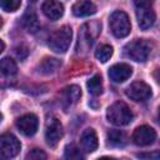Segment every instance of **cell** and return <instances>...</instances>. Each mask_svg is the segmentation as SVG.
<instances>
[{
  "label": "cell",
  "mask_w": 160,
  "mask_h": 160,
  "mask_svg": "<svg viewBox=\"0 0 160 160\" xmlns=\"http://www.w3.org/2000/svg\"><path fill=\"white\" fill-rule=\"evenodd\" d=\"M125 94L134 101H145L151 96V88L144 81H134L126 88Z\"/></svg>",
  "instance_id": "obj_10"
},
{
  "label": "cell",
  "mask_w": 160,
  "mask_h": 160,
  "mask_svg": "<svg viewBox=\"0 0 160 160\" xmlns=\"http://www.w3.org/2000/svg\"><path fill=\"white\" fill-rule=\"evenodd\" d=\"M0 149H1V155L4 158L10 159L19 154L21 149V144L16 136H14L10 132H6V134H2L0 138Z\"/></svg>",
  "instance_id": "obj_8"
},
{
  "label": "cell",
  "mask_w": 160,
  "mask_h": 160,
  "mask_svg": "<svg viewBox=\"0 0 160 160\" xmlns=\"http://www.w3.org/2000/svg\"><path fill=\"white\" fill-rule=\"evenodd\" d=\"M4 49H5V44H4V41L1 40V51H4Z\"/></svg>",
  "instance_id": "obj_30"
},
{
  "label": "cell",
  "mask_w": 160,
  "mask_h": 160,
  "mask_svg": "<svg viewBox=\"0 0 160 160\" xmlns=\"http://www.w3.org/2000/svg\"><path fill=\"white\" fill-rule=\"evenodd\" d=\"M15 125L18 128V130L25 135V136H32L39 128V120L38 116L34 114H25L22 116H20L16 121Z\"/></svg>",
  "instance_id": "obj_11"
},
{
  "label": "cell",
  "mask_w": 160,
  "mask_h": 160,
  "mask_svg": "<svg viewBox=\"0 0 160 160\" xmlns=\"http://www.w3.org/2000/svg\"><path fill=\"white\" fill-rule=\"evenodd\" d=\"M64 160H85V155L75 144H68L64 150Z\"/></svg>",
  "instance_id": "obj_20"
},
{
  "label": "cell",
  "mask_w": 160,
  "mask_h": 160,
  "mask_svg": "<svg viewBox=\"0 0 160 160\" xmlns=\"http://www.w3.org/2000/svg\"><path fill=\"white\" fill-rule=\"evenodd\" d=\"M96 12V5L91 1H78L72 5V14L78 18L90 16Z\"/></svg>",
  "instance_id": "obj_16"
},
{
  "label": "cell",
  "mask_w": 160,
  "mask_h": 160,
  "mask_svg": "<svg viewBox=\"0 0 160 160\" xmlns=\"http://www.w3.org/2000/svg\"><path fill=\"white\" fill-rule=\"evenodd\" d=\"M98 160H118L115 158H110V156H102V158H99Z\"/></svg>",
  "instance_id": "obj_29"
},
{
  "label": "cell",
  "mask_w": 160,
  "mask_h": 160,
  "mask_svg": "<svg viewBox=\"0 0 160 160\" xmlns=\"http://www.w3.org/2000/svg\"><path fill=\"white\" fill-rule=\"evenodd\" d=\"M154 78H155V80L160 84V70H159V69H156V70L154 71Z\"/></svg>",
  "instance_id": "obj_28"
},
{
  "label": "cell",
  "mask_w": 160,
  "mask_h": 160,
  "mask_svg": "<svg viewBox=\"0 0 160 160\" xmlns=\"http://www.w3.org/2000/svg\"><path fill=\"white\" fill-rule=\"evenodd\" d=\"M124 52L134 61L145 62L151 52V45L145 39H135L125 45Z\"/></svg>",
  "instance_id": "obj_3"
},
{
  "label": "cell",
  "mask_w": 160,
  "mask_h": 160,
  "mask_svg": "<svg viewBox=\"0 0 160 160\" xmlns=\"http://www.w3.org/2000/svg\"><path fill=\"white\" fill-rule=\"evenodd\" d=\"M0 70L2 72V75L5 76H11V75H15L16 71H18V66H16V62L9 58V56H5L1 59L0 61Z\"/></svg>",
  "instance_id": "obj_22"
},
{
  "label": "cell",
  "mask_w": 160,
  "mask_h": 160,
  "mask_svg": "<svg viewBox=\"0 0 160 160\" xmlns=\"http://www.w3.org/2000/svg\"><path fill=\"white\" fill-rule=\"evenodd\" d=\"M41 10H42L44 15L48 19L55 21V20H59L62 16V14H64V5L60 1L46 0V1L42 2Z\"/></svg>",
  "instance_id": "obj_14"
},
{
  "label": "cell",
  "mask_w": 160,
  "mask_h": 160,
  "mask_svg": "<svg viewBox=\"0 0 160 160\" xmlns=\"http://www.w3.org/2000/svg\"><path fill=\"white\" fill-rule=\"evenodd\" d=\"M81 98V89L78 85H69L60 92V102L65 110L75 105Z\"/></svg>",
  "instance_id": "obj_12"
},
{
  "label": "cell",
  "mask_w": 160,
  "mask_h": 160,
  "mask_svg": "<svg viewBox=\"0 0 160 160\" xmlns=\"http://www.w3.org/2000/svg\"><path fill=\"white\" fill-rule=\"evenodd\" d=\"M132 118H134L132 111L122 101L114 102L112 105H110L108 108V111H106L108 121L111 122L112 125H116V126H124V125L130 124Z\"/></svg>",
  "instance_id": "obj_2"
},
{
  "label": "cell",
  "mask_w": 160,
  "mask_h": 160,
  "mask_svg": "<svg viewBox=\"0 0 160 160\" xmlns=\"http://www.w3.org/2000/svg\"><path fill=\"white\" fill-rule=\"evenodd\" d=\"M109 26L115 38H125L131 31V22L126 12L121 10L114 11L109 18Z\"/></svg>",
  "instance_id": "obj_4"
},
{
  "label": "cell",
  "mask_w": 160,
  "mask_h": 160,
  "mask_svg": "<svg viewBox=\"0 0 160 160\" xmlns=\"http://www.w3.org/2000/svg\"><path fill=\"white\" fill-rule=\"evenodd\" d=\"M108 145L112 148H122L128 142V136L122 130H110L106 135Z\"/></svg>",
  "instance_id": "obj_18"
},
{
  "label": "cell",
  "mask_w": 160,
  "mask_h": 160,
  "mask_svg": "<svg viewBox=\"0 0 160 160\" xmlns=\"http://www.w3.org/2000/svg\"><path fill=\"white\" fill-rule=\"evenodd\" d=\"M136 158H139L140 160H160V150L139 152V154H136Z\"/></svg>",
  "instance_id": "obj_26"
},
{
  "label": "cell",
  "mask_w": 160,
  "mask_h": 160,
  "mask_svg": "<svg viewBox=\"0 0 160 160\" xmlns=\"http://www.w3.org/2000/svg\"><path fill=\"white\" fill-rule=\"evenodd\" d=\"M131 140L138 146H148L151 145L156 140V131L148 125H141L136 128L132 132Z\"/></svg>",
  "instance_id": "obj_9"
},
{
  "label": "cell",
  "mask_w": 160,
  "mask_h": 160,
  "mask_svg": "<svg viewBox=\"0 0 160 160\" xmlns=\"http://www.w3.org/2000/svg\"><path fill=\"white\" fill-rule=\"evenodd\" d=\"M158 119H159V122H160V108H159V114H158Z\"/></svg>",
  "instance_id": "obj_31"
},
{
  "label": "cell",
  "mask_w": 160,
  "mask_h": 160,
  "mask_svg": "<svg viewBox=\"0 0 160 160\" xmlns=\"http://www.w3.org/2000/svg\"><path fill=\"white\" fill-rule=\"evenodd\" d=\"M80 142H81V146L89 151V152H92L98 149V145H99V141H98V135L95 132L94 129L89 128V129H85L80 136Z\"/></svg>",
  "instance_id": "obj_15"
},
{
  "label": "cell",
  "mask_w": 160,
  "mask_h": 160,
  "mask_svg": "<svg viewBox=\"0 0 160 160\" xmlns=\"http://www.w3.org/2000/svg\"><path fill=\"white\" fill-rule=\"evenodd\" d=\"M136 5V19L140 29L146 30L155 22V12L151 9L150 1H135Z\"/></svg>",
  "instance_id": "obj_6"
},
{
  "label": "cell",
  "mask_w": 160,
  "mask_h": 160,
  "mask_svg": "<svg viewBox=\"0 0 160 160\" xmlns=\"http://www.w3.org/2000/svg\"><path fill=\"white\" fill-rule=\"evenodd\" d=\"M15 54H16V56H18L20 60H24V59L28 56L29 50H28V48H26L25 45H19V46L15 48Z\"/></svg>",
  "instance_id": "obj_27"
},
{
  "label": "cell",
  "mask_w": 160,
  "mask_h": 160,
  "mask_svg": "<svg viewBox=\"0 0 160 160\" xmlns=\"http://www.w3.org/2000/svg\"><path fill=\"white\" fill-rule=\"evenodd\" d=\"M22 25L25 26V29L29 32H36L39 30V21H38V16L34 11L32 8H29L26 10V12L22 16Z\"/></svg>",
  "instance_id": "obj_19"
},
{
  "label": "cell",
  "mask_w": 160,
  "mask_h": 160,
  "mask_svg": "<svg viewBox=\"0 0 160 160\" xmlns=\"http://www.w3.org/2000/svg\"><path fill=\"white\" fill-rule=\"evenodd\" d=\"M46 159H48L46 152L42 149H38V148L30 150L25 156V160H46Z\"/></svg>",
  "instance_id": "obj_24"
},
{
  "label": "cell",
  "mask_w": 160,
  "mask_h": 160,
  "mask_svg": "<svg viewBox=\"0 0 160 160\" xmlns=\"http://www.w3.org/2000/svg\"><path fill=\"white\" fill-rule=\"evenodd\" d=\"M132 74V68L129 64L119 62L109 69V78L114 82H124Z\"/></svg>",
  "instance_id": "obj_13"
},
{
  "label": "cell",
  "mask_w": 160,
  "mask_h": 160,
  "mask_svg": "<svg viewBox=\"0 0 160 160\" xmlns=\"http://www.w3.org/2000/svg\"><path fill=\"white\" fill-rule=\"evenodd\" d=\"M62 135H64V130H62V125L60 120L55 116L49 118L46 121V126H45V140L48 145L56 146L60 139L62 138Z\"/></svg>",
  "instance_id": "obj_7"
},
{
  "label": "cell",
  "mask_w": 160,
  "mask_h": 160,
  "mask_svg": "<svg viewBox=\"0 0 160 160\" xmlns=\"http://www.w3.org/2000/svg\"><path fill=\"white\" fill-rule=\"evenodd\" d=\"M86 86H88V90L91 95L94 96H98L100 94H102V79H101V75L100 74H96L94 75L88 82H86Z\"/></svg>",
  "instance_id": "obj_21"
},
{
  "label": "cell",
  "mask_w": 160,
  "mask_h": 160,
  "mask_svg": "<svg viewBox=\"0 0 160 160\" xmlns=\"http://www.w3.org/2000/svg\"><path fill=\"white\" fill-rule=\"evenodd\" d=\"M60 66H61V61L59 59H55V58H45L38 65L36 70H38L39 74L50 75V74H54Z\"/></svg>",
  "instance_id": "obj_17"
},
{
  "label": "cell",
  "mask_w": 160,
  "mask_h": 160,
  "mask_svg": "<svg viewBox=\"0 0 160 160\" xmlns=\"http://www.w3.org/2000/svg\"><path fill=\"white\" fill-rule=\"evenodd\" d=\"M21 5V1L20 0H4L0 2V6L2 10L8 11V12H12V11H16Z\"/></svg>",
  "instance_id": "obj_25"
},
{
  "label": "cell",
  "mask_w": 160,
  "mask_h": 160,
  "mask_svg": "<svg viewBox=\"0 0 160 160\" xmlns=\"http://www.w3.org/2000/svg\"><path fill=\"white\" fill-rule=\"evenodd\" d=\"M100 31H101L100 21L92 20V21L85 22L80 28V31H79V40H78V48H76L78 52H80L81 50L88 51L92 46L96 38L99 36Z\"/></svg>",
  "instance_id": "obj_1"
},
{
  "label": "cell",
  "mask_w": 160,
  "mask_h": 160,
  "mask_svg": "<svg viewBox=\"0 0 160 160\" xmlns=\"http://www.w3.org/2000/svg\"><path fill=\"white\" fill-rule=\"evenodd\" d=\"M112 55V46L104 44L98 48V50L95 51V58L100 61V62H106Z\"/></svg>",
  "instance_id": "obj_23"
},
{
  "label": "cell",
  "mask_w": 160,
  "mask_h": 160,
  "mask_svg": "<svg viewBox=\"0 0 160 160\" xmlns=\"http://www.w3.org/2000/svg\"><path fill=\"white\" fill-rule=\"evenodd\" d=\"M72 39V30L70 26L64 25L59 28L49 39V46L52 51L58 54H64L70 46Z\"/></svg>",
  "instance_id": "obj_5"
}]
</instances>
